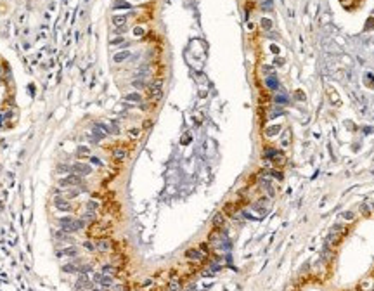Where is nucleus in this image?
<instances>
[{
	"instance_id": "obj_1",
	"label": "nucleus",
	"mask_w": 374,
	"mask_h": 291,
	"mask_svg": "<svg viewBox=\"0 0 374 291\" xmlns=\"http://www.w3.org/2000/svg\"><path fill=\"white\" fill-rule=\"evenodd\" d=\"M59 225H61V231H64V232H75V231H80L85 224L81 220L71 218V217H62L59 220Z\"/></svg>"
},
{
	"instance_id": "obj_2",
	"label": "nucleus",
	"mask_w": 374,
	"mask_h": 291,
	"mask_svg": "<svg viewBox=\"0 0 374 291\" xmlns=\"http://www.w3.org/2000/svg\"><path fill=\"white\" fill-rule=\"evenodd\" d=\"M61 187H71V186H80L81 184V177L76 173H69L68 177H64V178H61Z\"/></svg>"
},
{
	"instance_id": "obj_3",
	"label": "nucleus",
	"mask_w": 374,
	"mask_h": 291,
	"mask_svg": "<svg viewBox=\"0 0 374 291\" xmlns=\"http://www.w3.org/2000/svg\"><path fill=\"white\" fill-rule=\"evenodd\" d=\"M71 172L80 175V177H85V175L92 173V166L90 165H85V163H75V165H71Z\"/></svg>"
},
{
	"instance_id": "obj_4",
	"label": "nucleus",
	"mask_w": 374,
	"mask_h": 291,
	"mask_svg": "<svg viewBox=\"0 0 374 291\" xmlns=\"http://www.w3.org/2000/svg\"><path fill=\"white\" fill-rule=\"evenodd\" d=\"M127 156H128V149H127V147H123V146H118V147H114V149H113V158H114V159H118V161L127 159Z\"/></svg>"
},
{
	"instance_id": "obj_5",
	"label": "nucleus",
	"mask_w": 374,
	"mask_h": 291,
	"mask_svg": "<svg viewBox=\"0 0 374 291\" xmlns=\"http://www.w3.org/2000/svg\"><path fill=\"white\" fill-rule=\"evenodd\" d=\"M186 256L189 258V260H192V262H199V260H203V253L199 251V250H187Z\"/></svg>"
},
{
	"instance_id": "obj_6",
	"label": "nucleus",
	"mask_w": 374,
	"mask_h": 291,
	"mask_svg": "<svg viewBox=\"0 0 374 291\" xmlns=\"http://www.w3.org/2000/svg\"><path fill=\"white\" fill-rule=\"evenodd\" d=\"M54 206H56L57 210H61V212H69L71 210V205L68 201H64V199H59V198L54 201Z\"/></svg>"
},
{
	"instance_id": "obj_7",
	"label": "nucleus",
	"mask_w": 374,
	"mask_h": 291,
	"mask_svg": "<svg viewBox=\"0 0 374 291\" xmlns=\"http://www.w3.org/2000/svg\"><path fill=\"white\" fill-rule=\"evenodd\" d=\"M76 286H78L80 290H85V288L90 286V279H89L85 274H80V277H78V281H76Z\"/></svg>"
},
{
	"instance_id": "obj_8",
	"label": "nucleus",
	"mask_w": 374,
	"mask_h": 291,
	"mask_svg": "<svg viewBox=\"0 0 374 291\" xmlns=\"http://www.w3.org/2000/svg\"><path fill=\"white\" fill-rule=\"evenodd\" d=\"M95 246H97V250H101V251H108V250H111V241H108V239H101Z\"/></svg>"
},
{
	"instance_id": "obj_9",
	"label": "nucleus",
	"mask_w": 374,
	"mask_h": 291,
	"mask_svg": "<svg viewBox=\"0 0 374 291\" xmlns=\"http://www.w3.org/2000/svg\"><path fill=\"white\" fill-rule=\"evenodd\" d=\"M62 270H64V272H69V274H71V272L80 270V267H78L76 263H66V265L62 267Z\"/></svg>"
},
{
	"instance_id": "obj_10",
	"label": "nucleus",
	"mask_w": 374,
	"mask_h": 291,
	"mask_svg": "<svg viewBox=\"0 0 374 291\" xmlns=\"http://www.w3.org/2000/svg\"><path fill=\"white\" fill-rule=\"evenodd\" d=\"M90 154V149L87 146H80L78 147V156H89Z\"/></svg>"
},
{
	"instance_id": "obj_11",
	"label": "nucleus",
	"mask_w": 374,
	"mask_h": 291,
	"mask_svg": "<svg viewBox=\"0 0 374 291\" xmlns=\"http://www.w3.org/2000/svg\"><path fill=\"white\" fill-rule=\"evenodd\" d=\"M59 255H66V256H75V255H76V248H66L64 251H61Z\"/></svg>"
},
{
	"instance_id": "obj_12",
	"label": "nucleus",
	"mask_w": 374,
	"mask_h": 291,
	"mask_svg": "<svg viewBox=\"0 0 374 291\" xmlns=\"http://www.w3.org/2000/svg\"><path fill=\"white\" fill-rule=\"evenodd\" d=\"M128 56H130L128 52H120V54H116V56H114V61H116V62H121L123 59H127Z\"/></svg>"
},
{
	"instance_id": "obj_13",
	"label": "nucleus",
	"mask_w": 374,
	"mask_h": 291,
	"mask_svg": "<svg viewBox=\"0 0 374 291\" xmlns=\"http://www.w3.org/2000/svg\"><path fill=\"white\" fill-rule=\"evenodd\" d=\"M125 99H127V101H135V102H140V101H142V97L139 96V94H128Z\"/></svg>"
},
{
	"instance_id": "obj_14",
	"label": "nucleus",
	"mask_w": 374,
	"mask_h": 291,
	"mask_svg": "<svg viewBox=\"0 0 374 291\" xmlns=\"http://www.w3.org/2000/svg\"><path fill=\"white\" fill-rule=\"evenodd\" d=\"M57 172H61V173H69V172H71V166H68V165H59V166H57Z\"/></svg>"
},
{
	"instance_id": "obj_15",
	"label": "nucleus",
	"mask_w": 374,
	"mask_h": 291,
	"mask_svg": "<svg viewBox=\"0 0 374 291\" xmlns=\"http://www.w3.org/2000/svg\"><path fill=\"white\" fill-rule=\"evenodd\" d=\"M139 135H140V130H139V128H132V130H128V137H132V139H137Z\"/></svg>"
},
{
	"instance_id": "obj_16",
	"label": "nucleus",
	"mask_w": 374,
	"mask_h": 291,
	"mask_svg": "<svg viewBox=\"0 0 374 291\" xmlns=\"http://www.w3.org/2000/svg\"><path fill=\"white\" fill-rule=\"evenodd\" d=\"M89 159H90V163L92 165H97V166H102V161L97 158V156H89Z\"/></svg>"
},
{
	"instance_id": "obj_17",
	"label": "nucleus",
	"mask_w": 374,
	"mask_h": 291,
	"mask_svg": "<svg viewBox=\"0 0 374 291\" xmlns=\"http://www.w3.org/2000/svg\"><path fill=\"white\" fill-rule=\"evenodd\" d=\"M130 5L127 4V2H116L114 4V9H128Z\"/></svg>"
},
{
	"instance_id": "obj_18",
	"label": "nucleus",
	"mask_w": 374,
	"mask_h": 291,
	"mask_svg": "<svg viewBox=\"0 0 374 291\" xmlns=\"http://www.w3.org/2000/svg\"><path fill=\"white\" fill-rule=\"evenodd\" d=\"M224 224V215H217L215 217V225H222Z\"/></svg>"
},
{
	"instance_id": "obj_19",
	"label": "nucleus",
	"mask_w": 374,
	"mask_h": 291,
	"mask_svg": "<svg viewBox=\"0 0 374 291\" xmlns=\"http://www.w3.org/2000/svg\"><path fill=\"white\" fill-rule=\"evenodd\" d=\"M125 23V18H114V24H123Z\"/></svg>"
},
{
	"instance_id": "obj_20",
	"label": "nucleus",
	"mask_w": 374,
	"mask_h": 291,
	"mask_svg": "<svg viewBox=\"0 0 374 291\" xmlns=\"http://www.w3.org/2000/svg\"><path fill=\"white\" fill-rule=\"evenodd\" d=\"M277 130H279V127H274V128H270L268 135H274V134H277Z\"/></svg>"
}]
</instances>
